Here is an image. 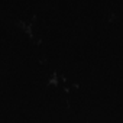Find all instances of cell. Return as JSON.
<instances>
[{
    "instance_id": "obj_2",
    "label": "cell",
    "mask_w": 123,
    "mask_h": 123,
    "mask_svg": "<svg viewBox=\"0 0 123 123\" xmlns=\"http://www.w3.org/2000/svg\"><path fill=\"white\" fill-rule=\"evenodd\" d=\"M48 84H49V86H58V77H56V73H54V74H52V77L49 78Z\"/></svg>"
},
{
    "instance_id": "obj_1",
    "label": "cell",
    "mask_w": 123,
    "mask_h": 123,
    "mask_svg": "<svg viewBox=\"0 0 123 123\" xmlns=\"http://www.w3.org/2000/svg\"><path fill=\"white\" fill-rule=\"evenodd\" d=\"M16 25L22 29V31H25L31 38H33V32H32V23H25L23 20H18L16 22Z\"/></svg>"
}]
</instances>
